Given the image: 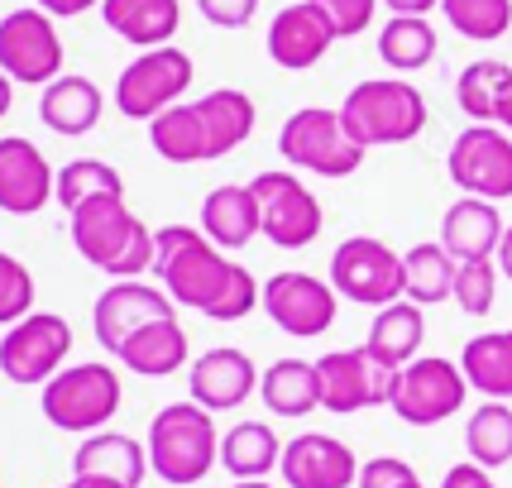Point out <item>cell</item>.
Masks as SVG:
<instances>
[{"label":"cell","mask_w":512,"mask_h":488,"mask_svg":"<svg viewBox=\"0 0 512 488\" xmlns=\"http://www.w3.org/2000/svg\"><path fill=\"white\" fill-rule=\"evenodd\" d=\"M335 39L340 34H335L331 15L316 0H297V5H283L268 24V58L288 72H307L331 53Z\"/></svg>","instance_id":"obj_19"},{"label":"cell","mask_w":512,"mask_h":488,"mask_svg":"<svg viewBox=\"0 0 512 488\" xmlns=\"http://www.w3.org/2000/svg\"><path fill=\"white\" fill-rule=\"evenodd\" d=\"M72 474L87 479H115L125 488H139L149 474V445H139L125 431H91L72 455Z\"/></svg>","instance_id":"obj_24"},{"label":"cell","mask_w":512,"mask_h":488,"mask_svg":"<svg viewBox=\"0 0 512 488\" xmlns=\"http://www.w3.org/2000/svg\"><path fill=\"white\" fill-rule=\"evenodd\" d=\"M197 115H201V125H206L211 158L235 154L249 134H254V120H259L254 101H249V91H235V87L206 91V96L197 101Z\"/></svg>","instance_id":"obj_28"},{"label":"cell","mask_w":512,"mask_h":488,"mask_svg":"<svg viewBox=\"0 0 512 488\" xmlns=\"http://www.w3.org/2000/svg\"><path fill=\"white\" fill-rule=\"evenodd\" d=\"M58 173L48 168L39 144H29L24 134L0 139V211L5 216H39L53 201Z\"/></svg>","instance_id":"obj_18"},{"label":"cell","mask_w":512,"mask_h":488,"mask_svg":"<svg viewBox=\"0 0 512 488\" xmlns=\"http://www.w3.org/2000/svg\"><path fill=\"white\" fill-rule=\"evenodd\" d=\"M173 316H178V302L158 283H149V278H115L91 307V331L101 340V350L115 355L134 331H144L154 321H173Z\"/></svg>","instance_id":"obj_16"},{"label":"cell","mask_w":512,"mask_h":488,"mask_svg":"<svg viewBox=\"0 0 512 488\" xmlns=\"http://www.w3.org/2000/svg\"><path fill=\"white\" fill-rule=\"evenodd\" d=\"M393 15H431V10H441V0H383Z\"/></svg>","instance_id":"obj_46"},{"label":"cell","mask_w":512,"mask_h":488,"mask_svg":"<svg viewBox=\"0 0 512 488\" xmlns=\"http://www.w3.org/2000/svg\"><path fill=\"white\" fill-rule=\"evenodd\" d=\"M455 307L465 316H489L498 302V264L493 259H465L455 268Z\"/></svg>","instance_id":"obj_39"},{"label":"cell","mask_w":512,"mask_h":488,"mask_svg":"<svg viewBox=\"0 0 512 488\" xmlns=\"http://www.w3.org/2000/svg\"><path fill=\"white\" fill-rule=\"evenodd\" d=\"M259 398L273 417H307L321 407V378L307 359H273L259 374Z\"/></svg>","instance_id":"obj_29"},{"label":"cell","mask_w":512,"mask_h":488,"mask_svg":"<svg viewBox=\"0 0 512 488\" xmlns=\"http://www.w3.org/2000/svg\"><path fill=\"white\" fill-rule=\"evenodd\" d=\"M216 465H221V431L201 402H168L149 422V469L163 484H201Z\"/></svg>","instance_id":"obj_3"},{"label":"cell","mask_w":512,"mask_h":488,"mask_svg":"<svg viewBox=\"0 0 512 488\" xmlns=\"http://www.w3.org/2000/svg\"><path fill=\"white\" fill-rule=\"evenodd\" d=\"M120 374L101 359H87V364H72V369H58V374L44 383L39 393V407L44 417L58 431H77V436H91V431H106L115 412H120Z\"/></svg>","instance_id":"obj_5"},{"label":"cell","mask_w":512,"mask_h":488,"mask_svg":"<svg viewBox=\"0 0 512 488\" xmlns=\"http://www.w3.org/2000/svg\"><path fill=\"white\" fill-rule=\"evenodd\" d=\"M460 369H465L474 393H484L493 402H512V331H484L465 340Z\"/></svg>","instance_id":"obj_32"},{"label":"cell","mask_w":512,"mask_h":488,"mask_svg":"<svg viewBox=\"0 0 512 488\" xmlns=\"http://www.w3.org/2000/svg\"><path fill=\"white\" fill-rule=\"evenodd\" d=\"M316 378H321V412L350 417V412H364V407H388L398 369L379 364L359 345V350H331V355H321L316 359Z\"/></svg>","instance_id":"obj_15"},{"label":"cell","mask_w":512,"mask_h":488,"mask_svg":"<svg viewBox=\"0 0 512 488\" xmlns=\"http://www.w3.org/2000/svg\"><path fill=\"white\" fill-rule=\"evenodd\" d=\"M417 484V469L398 460V455H379V460H364L359 465V484L355 488H407Z\"/></svg>","instance_id":"obj_42"},{"label":"cell","mask_w":512,"mask_h":488,"mask_svg":"<svg viewBox=\"0 0 512 488\" xmlns=\"http://www.w3.org/2000/svg\"><path fill=\"white\" fill-rule=\"evenodd\" d=\"M101 20L125 44L163 48V44H173V34H178L182 5L178 0H101Z\"/></svg>","instance_id":"obj_25"},{"label":"cell","mask_w":512,"mask_h":488,"mask_svg":"<svg viewBox=\"0 0 512 488\" xmlns=\"http://www.w3.org/2000/svg\"><path fill=\"white\" fill-rule=\"evenodd\" d=\"M426 340V316L417 302H388V307H379V316H374V326H369V340H364V350L379 359V364H388V369H402V364H412L417 359V350H422Z\"/></svg>","instance_id":"obj_26"},{"label":"cell","mask_w":512,"mask_h":488,"mask_svg":"<svg viewBox=\"0 0 512 488\" xmlns=\"http://www.w3.org/2000/svg\"><path fill=\"white\" fill-rule=\"evenodd\" d=\"M469 378L455 359L441 355H417L412 364H402L393 378L388 407L398 412V422L407 426H441L446 417H455L465 407Z\"/></svg>","instance_id":"obj_7"},{"label":"cell","mask_w":512,"mask_h":488,"mask_svg":"<svg viewBox=\"0 0 512 488\" xmlns=\"http://www.w3.org/2000/svg\"><path fill=\"white\" fill-rule=\"evenodd\" d=\"M201 20L216 24V29H245L259 15V0H197Z\"/></svg>","instance_id":"obj_43"},{"label":"cell","mask_w":512,"mask_h":488,"mask_svg":"<svg viewBox=\"0 0 512 488\" xmlns=\"http://www.w3.org/2000/svg\"><path fill=\"white\" fill-rule=\"evenodd\" d=\"M221 465L235 484L240 479H268L283 465V441L273 436L268 422H235L221 436Z\"/></svg>","instance_id":"obj_30"},{"label":"cell","mask_w":512,"mask_h":488,"mask_svg":"<svg viewBox=\"0 0 512 488\" xmlns=\"http://www.w3.org/2000/svg\"><path fill=\"white\" fill-rule=\"evenodd\" d=\"M331 288L374 311L402 302V254L388 249L379 235H350L331 254Z\"/></svg>","instance_id":"obj_11"},{"label":"cell","mask_w":512,"mask_h":488,"mask_svg":"<svg viewBox=\"0 0 512 488\" xmlns=\"http://www.w3.org/2000/svg\"><path fill=\"white\" fill-rule=\"evenodd\" d=\"M340 120L355 144L374 149V144H407L426 130V96L402 77H369L350 87L340 101Z\"/></svg>","instance_id":"obj_4"},{"label":"cell","mask_w":512,"mask_h":488,"mask_svg":"<svg viewBox=\"0 0 512 488\" xmlns=\"http://www.w3.org/2000/svg\"><path fill=\"white\" fill-rule=\"evenodd\" d=\"M96 197H125V182H120V173H115L111 163H101V158H72V163L58 168L53 201L63 206L67 216Z\"/></svg>","instance_id":"obj_37"},{"label":"cell","mask_w":512,"mask_h":488,"mask_svg":"<svg viewBox=\"0 0 512 488\" xmlns=\"http://www.w3.org/2000/svg\"><path fill=\"white\" fill-rule=\"evenodd\" d=\"M197 230L216 244V249H245L254 235H264L254 187H249V182L245 187H240V182H225V187H216V192H206Z\"/></svg>","instance_id":"obj_23"},{"label":"cell","mask_w":512,"mask_h":488,"mask_svg":"<svg viewBox=\"0 0 512 488\" xmlns=\"http://www.w3.org/2000/svg\"><path fill=\"white\" fill-rule=\"evenodd\" d=\"M0 72L15 87H48L63 77V39L48 10L24 5L0 20Z\"/></svg>","instance_id":"obj_9"},{"label":"cell","mask_w":512,"mask_h":488,"mask_svg":"<svg viewBox=\"0 0 512 488\" xmlns=\"http://www.w3.org/2000/svg\"><path fill=\"white\" fill-rule=\"evenodd\" d=\"M259 307L268 311V321H273L283 335L312 340V335H326L335 326L340 292H335L326 278H312V273L283 268V273H273V278L264 283Z\"/></svg>","instance_id":"obj_14"},{"label":"cell","mask_w":512,"mask_h":488,"mask_svg":"<svg viewBox=\"0 0 512 488\" xmlns=\"http://www.w3.org/2000/svg\"><path fill=\"white\" fill-rule=\"evenodd\" d=\"M446 173L465 197L508 201L512 197V134L503 125H469L455 134Z\"/></svg>","instance_id":"obj_12"},{"label":"cell","mask_w":512,"mask_h":488,"mask_svg":"<svg viewBox=\"0 0 512 488\" xmlns=\"http://www.w3.org/2000/svg\"><path fill=\"white\" fill-rule=\"evenodd\" d=\"M278 154L288 158L292 168L316 173V178H350V173H359V163H364L369 149L350 139L340 111H331V106H302L278 130Z\"/></svg>","instance_id":"obj_6"},{"label":"cell","mask_w":512,"mask_h":488,"mask_svg":"<svg viewBox=\"0 0 512 488\" xmlns=\"http://www.w3.org/2000/svg\"><path fill=\"white\" fill-rule=\"evenodd\" d=\"M235 488H273V484H268V479H240Z\"/></svg>","instance_id":"obj_51"},{"label":"cell","mask_w":512,"mask_h":488,"mask_svg":"<svg viewBox=\"0 0 512 488\" xmlns=\"http://www.w3.org/2000/svg\"><path fill=\"white\" fill-rule=\"evenodd\" d=\"M67 355H72V326L58 311H29L0 335V374L24 388L48 383L58 369H67Z\"/></svg>","instance_id":"obj_10"},{"label":"cell","mask_w":512,"mask_h":488,"mask_svg":"<svg viewBox=\"0 0 512 488\" xmlns=\"http://www.w3.org/2000/svg\"><path fill=\"white\" fill-rule=\"evenodd\" d=\"M72 244L91 268L111 278L154 273V230L134 216L125 197H96L72 211Z\"/></svg>","instance_id":"obj_2"},{"label":"cell","mask_w":512,"mask_h":488,"mask_svg":"<svg viewBox=\"0 0 512 488\" xmlns=\"http://www.w3.org/2000/svg\"><path fill=\"white\" fill-rule=\"evenodd\" d=\"M192 77H197V67L182 48H144L115 82V111L125 120H154V115H163L187 96Z\"/></svg>","instance_id":"obj_8"},{"label":"cell","mask_w":512,"mask_h":488,"mask_svg":"<svg viewBox=\"0 0 512 488\" xmlns=\"http://www.w3.org/2000/svg\"><path fill=\"white\" fill-rule=\"evenodd\" d=\"M283 484L288 488H355L359 484V455L345 441L326 431H302L283 445Z\"/></svg>","instance_id":"obj_17"},{"label":"cell","mask_w":512,"mask_h":488,"mask_svg":"<svg viewBox=\"0 0 512 488\" xmlns=\"http://www.w3.org/2000/svg\"><path fill=\"white\" fill-rule=\"evenodd\" d=\"M498 125L512 134V96H508V106H503V115H498Z\"/></svg>","instance_id":"obj_50"},{"label":"cell","mask_w":512,"mask_h":488,"mask_svg":"<svg viewBox=\"0 0 512 488\" xmlns=\"http://www.w3.org/2000/svg\"><path fill=\"white\" fill-rule=\"evenodd\" d=\"M407 488H422V479H417V484H407Z\"/></svg>","instance_id":"obj_52"},{"label":"cell","mask_w":512,"mask_h":488,"mask_svg":"<svg viewBox=\"0 0 512 488\" xmlns=\"http://www.w3.org/2000/svg\"><path fill=\"white\" fill-rule=\"evenodd\" d=\"M441 488H498V484H493V469H484V465H474V460H465V465H450V469H446Z\"/></svg>","instance_id":"obj_44"},{"label":"cell","mask_w":512,"mask_h":488,"mask_svg":"<svg viewBox=\"0 0 512 488\" xmlns=\"http://www.w3.org/2000/svg\"><path fill=\"white\" fill-rule=\"evenodd\" d=\"M503 230L508 225L498 216V201H484V197H460L441 216V244L450 249L455 264H465V259H493Z\"/></svg>","instance_id":"obj_22"},{"label":"cell","mask_w":512,"mask_h":488,"mask_svg":"<svg viewBox=\"0 0 512 488\" xmlns=\"http://www.w3.org/2000/svg\"><path fill=\"white\" fill-rule=\"evenodd\" d=\"M326 15H331L335 34L340 39H355V34H364L369 24H374V10H379V0H316Z\"/></svg>","instance_id":"obj_41"},{"label":"cell","mask_w":512,"mask_h":488,"mask_svg":"<svg viewBox=\"0 0 512 488\" xmlns=\"http://www.w3.org/2000/svg\"><path fill=\"white\" fill-rule=\"evenodd\" d=\"M10 106H15V82H10V77L0 72V120L10 115Z\"/></svg>","instance_id":"obj_49"},{"label":"cell","mask_w":512,"mask_h":488,"mask_svg":"<svg viewBox=\"0 0 512 488\" xmlns=\"http://www.w3.org/2000/svg\"><path fill=\"white\" fill-rule=\"evenodd\" d=\"M115 359L139 378H168L187 364V331L178 326V316H173V321H154V326L134 331L130 340L115 350Z\"/></svg>","instance_id":"obj_27"},{"label":"cell","mask_w":512,"mask_h":488,"mask_svg":"<svg viewBox=\"0 0 512 488\" xmlns=\"http://www.w3.org/2000/svg\"><path fill=\"white\" fill-rule=\"evenodd\" d=\"M455 259L441 240H422L402 254V297L417 307H436L455 292Z\"/></svg>","instance_id":"obj_31"},{"label":"cell","mask_w":512,"mask_h":488,"mask_svg":"<svg viewBox=\"0 0 512 488\" xmlns=\"http://www.w3.org/2000/svg\"><path fill=\"white\" fill-rule=\"evenodd\" d=\"M39 10H48L53 20H72V15H87V10H96L101 0H34Z\"/></svg>","instance_id":"obj_45"},{"label":"cell","mask_w":512,"mask_h":488,"mask_svg":"<svg viewBox=\"0 0 512 488\" xmlns=\"http://www.w3.org/2000/svg\"><path fill=\"white\" fill-rule=\"evenodd\" d=\"M441 15L460 39L493 44L512 29V0H441Z\"/></svg>","instance_id":"obj_38"},{"label":"cell","mask_w":512,"mask_h":488,"mask_svg":"<svg viewBox=\"0 0 512 488\" xmlns=\"http://www.w3.org/2000/svg\"><path fill=\"white\" fill-rule=\"evenodd\" d=\"M154 278L178 307L201 311L206 321H245L264 292L245 264L225 259V249L192 225L154 230Z\"/></svg>","instance_id":"obj_1"},{"label":"cell","mask_w":512,"mask_h":488,"mask_svg":"<svg viewBox=\"0 0 512 488\" xmlns=\"http://www.w3.org/2000/svg\"><path fill=\"white\" fill-rule=\"evenodd\" d=\"M508 96H512V67L498 63V58L469 63L465 72H460V82H455V101H460V111H465L474 125H498Z\"/></svg>","instance_id":"obj_34"},{"label":"cell","mask_w":512,"mask_h":488,"mask_svg":"<svg viewBox=\"0 0 512 488\" xmlns=\"http://www.w3.org/2000/svg\"><path fill=\"white\" fill-rule=\"evenodd\" d=\"M436 48H441V39H436V29H431L426 15H393V20L379 29V58L393 67V72H417V67H426L436 58Z\"/></svg>","instance_id":"obj_35"},{"label":"cell","mask_w":512,"mask_h":488,"mask_svg":"<svg viewBox=\"0 0 512 488\" xmlns=\"http://www.w3.org/2000/svg\"><path fill=\"white\" fill-rule=\"evenodd\" d=\"M465 450L474 465L484 469H503L512 465V407L508 402H484L474 407L465 422Z\"/></svg>","instance_id":"obj_36"},{"label":"cell","mask_w":512,"mask_h":488,"mask_svg":"<svg viewBox=\"0 0 512 488\" xmlns=\"http://www.w3.org/2000/svg\"><path fill=\"white\" fill-rule=\"evenodd\" d=\"M101 111H106V96L101 87L82 77V72H63L58 82H48L44 96H39V120H44L53 134L63 139H82L101 125Z\"/></svg>","instance_id":"obj_21"},{"label":"cell","mask_w":512,"mask_h":488,"mask_svg":"<svg viewBox=\"0 0 512 488\" xmlns=\"http://www.w3.org/2000/svg\"><path fill=\"white\" fill-rule=\"evenodd\" d=\"M498 273L512 283V225L503 230V240H498Z\"/></svg>","instance_id":"obj_47"},{"label":"cell","mask_w":512,"mask_h":488,"mask_svg":"<svg viewBox=\"0 0 512 488\" xmlns=\"http://www.w3.org/2000/svg\"><path fill=\"white\" fill-rule=\"evenodd\" d=\"M63 488H125V484H115V479H87V474H72Z\"/></svg>","instance_id":"obj_48"},{"label":"cell","mask_w":512,"mask_h":488,"mask_svg":"<svg viewBox=\"0 0 512 488\" xmlns=\"http://www.w3.org/2000/svg\"><path fill=\"white\" fill-rule=\"evenodd\" d=\"M34 311V273L0 249V326H15Z\"/></svg>","instance_id":"obj_40"},{"label":"cell","mask_w":512,"mask_h":488,"mask_svg":"<svg viewBox=\"0 0 512 488\" xmlns=\"http://www.w3.org/2000/svg\"><path fill=\"white\" fill-rule=\"evenodd\" d=\"M254 197H259V221H264V240L278 244V249H307V244L321 235V201L297 173H283V168H268L249 182Z\"/></svg>","instance_id":"obj_13"},{"label":"cell","mask_w":512,"mask_h":488,"mask_svg":"<svg viewBox=\"0 0 512 488\" xmlns=\"http://www.w3.org/2000/svg\"><path fill=\"white\" fill-rule=\"evenodd\" d=\"M149 144L163 163H211V144H206V125L197 115V101L187 106H168L163 115L149 120Z\"/></svg>","instance_id":"obj_33"},{"label":"cell","mask_w":512,"mask_h":488,"mask_svg":"<svg viewBox=\"0 0 512 488\" xmlns=\"http://www.w3.org/2000/svg\"><path fill=\"white\" fill-rule=\"evenodd\" d=\"M187 393H192V402H201L206 412H235V407H245V402L259 393V369H254V359H249L245 350L216 345V350H206V355L192 359Z\"/></svg>","instance_id":"obj_20"}]
</instances>
